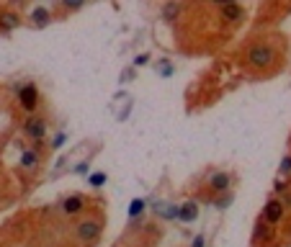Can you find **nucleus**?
I'll return each instance as SVG.
<instances>
[{"mask_svg": "<svg viewBox=\"0 0 291 247\" xmlns=\"http://www.w3.org/2000/svg\"><path fill=\"white\" fill-rule=\"evenodd\" d=\"M276 49L271 47V44L265 41H255L248 47V52H245V62H248L253 70H268L273 62H276Z\"/></svg>", "mask_w": 291, "mask_h": 247, "instance_id": "f257e3e1", "label": "nucleus"}, {"mask_svg": "<svg viewBox=\"0 0 291 247\" xmlns=\"http://www.w3.org/2000/svg\"><path fill=\"white\" fill-rule=\"evenodd\" d=\"M206 186L214 196L219 193H230L235 186V173L232 170H209L206 173Z\"/></svg>", "mask_w": 291, "mask_h": 247, "instance_id": "f03ea898", "label": "nucleus"}, {"mask_svg": "<svg viewBox=\"0 0 291 247\" xmlns=\"http://www.w3.org/2000/svg\"><path fill=\"white\" fill-rule=\"evenodd\" d=\"M16 101H18V106H21V111H26L29 116H34V111L39 108V88L29 80V83H24V85H18V93H16Z\"/></svg>", "mask_w": 291, "mask_h": 247, "instance_id": "7ed1b4c3", "label": "nucleus"}, {"mask_svg": "<svg viewBox=\"0 0 291 247\" xmlns=\"http://www.w3.org/2000/svg\"><path fill=\"white\" fill-rule=\"evenodd\" d=\"M21 131H24L26 139L41 142V139H47V134H49V121L44 116H29V119H24V124H21Z\"/></svg>", "mask_w": 291, "mask_h": 247, "instance_id": "20e7f679", "label": "nucleus"}, {"mask_svg": "<svg viewBox=\"0 0 291 247\" xmlns=\"http://www.w3.org/2000/svg\"><path fill=\"white\" fill-rule=\"evenodd\" d=\"M101 232H103V221H101L98 216L75 224V237H78V242H85V244L96 242V239L101 237Z\"/></svg>", "mask_w": 291, "mask_h": 247, "instance_id": "39448f33", "label": "nucleus"}, {"mask_svg": "<svg viewBox=\"0 0 291 247\" xmlns=\"http://www.w3.org/2000/svg\"><path fill=\"white\" fill-rule=\"evenodd\" d=\"M283 214H286L283 201H281V198H268V201H265V206H263L260 219L268 224V227H276V224L283 221Z\"/></svg>", "mask_w": 291, "mask_h": 247, "instance_id": "423d86ee", "label": "nucleus"}, {"mask_svg": "<svg viewBox=\"0 0 291 247\" xmlns=\"http://www.w3.org/2000/svg\"><path fill=\"white\" fill-rule=\"evenodd\" d=\"M88 209V198L83 193H70L59 201V214L62 216H78Z\"/></svg>", "mask_w": 291, "mask_h": 247, "instance_id": "0eeeda50", "label": "nucleus"}, {"mask_svg": "<svg viewBox=\"0 0 291 247\" xmlns=\"http://www.w3.org/2000/svg\"><path fill=\"white\" fill-rule=\"evenodd\" d=\"M18 162H21V168H24V170L36 173V168L41 165V154H39L36 147H24V149H21V154H18Z\"/></svg>", "mask_w": 291, "mask_h": 247, "instance_id": "6e6552de", "label": "nucleus"}, {"mask_svg": "<svg viewBox=\"0 0 291 247\" xmlns=\"http://www.w3.org/2000/svg\"><path fill=\"white\" fill-rule=\"evenodd\" d=\"M21 24H24V16L16 13L13 8H3V11H0V31H3V34L18 29Z\"/></svg>", "mask_w": 291, "mask_h": 247, "instance_id": "1a4fd4ad", "label": "nucleus"}, {"mask_svg": "<svg viewBox=\"0 0 291 247\" xmlns=\"http://www.w3.org/2000/svg\"><path fill=\"white\" fill-rule=\"evenodd\" d=\"M196 219H198V201L188 198V201H183V204H178V221L191 224Z\"/></svg>", "mask_w": 291, "mask_h": 247, "instance_id": "9d476101", "label": "nucleus"}, {"mask_svg": "<svg viewBox=\"0 0 291 247\" xmlns=\"http://www.w3.org/2000/svg\"><path fill=\"white\" fill-rule=\"evenodd\" d=\"M219 11H222V16H225V18L235 21V24H240V21L245 18V8L240 3H222Z\"/></svg>", "mask_w": 291, "mask_h": 247, "instance_id": "9b49d317", "label": "nucleus"}, {"mask_svg": "<svg viewBox=\"0 0 291 247\" xmlns=\"http://www.w3.org/2000/svg\"><path fill=\"white\" fill-rule=\"evenodd\" d=\"M152 211L158 214V216H163V219H168V221L178 219V204H165V201H158V204L152 206Z\"/></svg>", "mask_w": 291, "mask_h": 247, "instance_id": "f8f14e48", "label": "nucleus"}, {"mask_svg": "<svg viewBox=\"0 0 291 247\" xmlns=\"http://www.w3.org/2000/svg\"><path fill=\"white\" fill-rule=\"evenodd\" d=\"M29 21H31L34 26H39V29H41V26H47L49 21H52V11H49V8H44V6H36V8L31 11Z\"/></svg>", "mask_w": 291, "mask_h": 247, "instance_id": "ddd939ff", "label": "nucleus"}, {"mask_svg": "<svg viewBox=\"0 0 291 247\" xmlns=\"http://www.w3.org/2000/svg\"><path fill=\"white\" fill-rule=\"evenodd\" d=\"M271 232H273V227H268L263 219H258V221H255V229H253V244L265 242L268 237H271Z\"/></svg>", "mask_w": 291, "mask_h": 247, "instance_id": "4468645a", "label": "nucleus"}, {"mask_svg": "<svg viewBox=\"0 0 291 247\" xmlns=\"http://www.w3.org/2000/svg\"><path fill=\"white\" fill-rule=\"evenodd\" d=\"M144 209H147V201H144V198H134L131 204H129V211H126V216L134 221V219H137V216H139Z\"/></svg>", "mask_w": 291, "mask_h": 247, "instance_id": "2eb2a0df", "label": "nucleus"}, {"mask_svg": "<svg viewBox=\"0 0 291 247\" xmlns=\"http://www.w3.org/2000/svg\"><path fill=\"white\" fill-rule=\"evenodd\" d=\"M181 8H183L181 3H165L163 6V18L165 21H175V16L181 13Z\"/></svg>", "mask_w": 291, "mask_h": 247, "instance_id": "dca6fc26", "label": "nucleus"}, {"mask_svg": "<svg viewBox=\"0 0 291 247\" xmlns=\"http://www.w3.org/2000/svg\"><path fill=\"white\" fill-rule=\"evenodd\" d=\"M232 201H235V193H232V191H230V193H219V196H214V206H216V209H227Z\"/></svg>", "mask_w": 291, "mask_h": 247, "instance_id": "f3484780", "label": "nucleus"}, {"mask_svg": "<svg viewBox=\"0 0 291 247\" xmlns=\"http://www.w3.org/2000/svg\"><path fill=\"white\" fill-rule=\"evenodd\" d=\"M103 183H106V173H93L88 178V186H93V188H101Z\"/></svg>", "mask_w": 291, "mask_h": 247, "instance_id": "a211bd4d", "label": "nucleus"}, {"mask_svg": "<svg viewBox=\"0 0 291 247\" xmlns=\"http://www.w3.org/2000/svg\"><path fill=\"white\" fill-rule=\"evenodd\" d=\"M278 175L281 178H286V175H291V154H286L283 160H281V168H278Z\"/></svg>", "mask_w": 291, "mask_h": 247, "instance_id": "6ab92c4d", "label": "nucleus"}, {"mask_svg": "<svg viewBox=\"0 0 291 247\" xmlns=\"http://www.w3.org/2000/svg\"><path fill=\"white\" fill-rule=\"evenodd\" d=\"M64 142H67V134H64V131H57V134H54V139H52V144H49V147H52V149H59V147H62Z\"/></svg>", "mask_w": 291, "mask_h": 247, "instance_id": "aec40b11", "label": "nucleus"}, {"mask_svg": "<svg viewBox=\"0 0 291 247\" xmlns=\"http://www.w3.org/2000/svg\"><path fill=\"white\" fill-rule=\"evenodd\" d=\"M191 247H206V234H196L191 239Z\"/></svg>", "mask_w": 291, "mask_h": 247, "instance_id": "412c9836", "label": "nucleus"}, {"mask_svg": "<svg viewBox=\"0 0 291 247\" xmlns=\"http://www.w3.org/2000/svg\"><path fill=\"white\" fill-rule=\"evenodd\" d=\"M150 62H152L150 54H137V59H134V64H137V67H144V64H150Z\"/></svg>", "mask_w": 291, "mask_h": 247, "instance_id": "4be33fe9", "label": "nucleus"}, {"mask_svg": "<svg viewBox=\"0 0 291 247\" xmlns=\"http://www.w3.org/2000/svg\"><path fill=\"white\" fill-rule=\"evenodd\" d=\"M163 77H168V75H173V64H160V70H158Z\"/></svg>", "mask_w": 291, "mask_h": 247, "instance_id": "5701e85b", "label": "nucleus"}, {"mask_svg": "<svg viewBox=\"0 0 291 247\" xmlns=\"http://www.w3.org/2000/svg\"><path fill=\"white\" fill-rule=\"evenodd\" d=\"M273 188H276V193H283V191H286V183H283L281 178H278V181L273 183Z\"/></svg>", "mask_w": 291, "mask_h": 247, "instance_id": "b1692460", "label": "nucleus"}, {"mask_svg": "<svg viewBox=\"0 0 291 247\" xmlns=\"http://www.w3.org/2000/svg\"><path fill=\"white\" fill-rule=\"evenodd\" d=\"M283 206H286V209H291V191H288V193H286V198H283Z\"/></svg>", "mask_w": 291, "mask_h": 247, "instance_id": "393cba45", "label": "nucleus"}]
</instances>
